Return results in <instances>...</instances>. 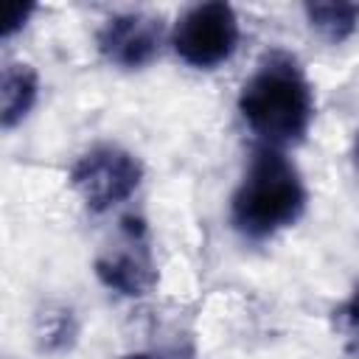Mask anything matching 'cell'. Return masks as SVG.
<instances>
[{
	"label": "cell",
	"instance_id": "cell-1",
	"mask_svg": "<svg viewBox=\"0 0 359 359\" xmlns=\"http://www.w3.org/2000/svg\"><path fill=\"white\" fill-rule=\"evenodd\" d=\"M238 112L264 146L300 143L314 118V90L300 62L286 50L266 53L238 93Z\"/></svg>",
	"mask_w": 359,
	"mask_h": 359
},
{
	"label": "cell",
	"instance_id": "cell-2",
	"mask_svg": "<svg viewBox=\"0 0 359 359\" xmlns=\"http://www.w3.org/2000/svg\"><path fill=\"white\" fill-rule=\"evenodd\" d=\"M306 210V185L297 165L280 151L255 149L230 199V224L250 241H264L294 224Z\"/></svg>",
	"mask_w": 359,
	"mask_h": 359
},
{
	"label": "cell",
	"instance_id": "cell-3",
	"mask_svg": "<svg viewBox=\"0 0 359 359\" xmlns=\"http://www.w3.org/2000/svg\"><path fill=\"white\" fill-rule=\"evenodd\" d=\"M143 180L140 160L112 143L93 146L70 168V185L93 213H104L129 199Z\"/></svg>",
	"mask_w": 359,
	"mask_h": 359
},
{
	"label": "cell",
	"instance_id": "cell-4",
	"mask_svg": "<svg viewBox=\"0 0 359 359\" xmlns=\"http://www.w3.org/2000/svg\"><path fill=\"white\" fill-rule=\"evenodd\" d=\"M238 17L227 3H199L180 14L171 31L174 53L199 70L227 62L238 48Z\"/></svg>",
	"mask_w": 359,
	"mask_h": 359
},
{
	"label": "cell",
	"instance_id": "cell-5",
	"mask_svg": "<svg viewBox=\"0 0 359 359\" xmlns=\"http://www.w3.org/2000/svg\"><path fill=\"white\" fill-rule=\"evenodd\" d=\"M95 275L107 289L123 297H143L154 289L157 269L143 219L137 216L121 219L112 244L95 258Z\"/></svg>",
	"mask_w": 359,
	"mask_h": 359
},
{
	"label": "cell",
	"instance_id": "cell-6",
	"mask_svg": "<svg viewBox=\"0 0 359 359\" xmlns=\"http://www.w3.org/2000/svg\"><path fill=\"white\" fill-rule=\"evenodd\" d=\"M101 56L123 70L146 67L163 45V22L146 11H123L104 20L95 34Z\"/></svg>",
	"mask_w": 359,
	"mask_h": 359
},
{
	"label": "cell",
	"instance_id": "cell-7",
	"mask_svg": "<svg viewBox=\"0 0 359 359\" xmlns=\"http://www.w3.org/2000/svg\"><path fill=\"white\" fill-rule=\"evenodd\" d=\"M39 95V76L31 65L22 62H8L3 67V81H0V121L3 129H14L20 121L28 118Z\"/></svg>",
	"mask_w": 359,
	"mask_h": 359
},
{
	"label": "cell",
	"instance_id": "cell-8",
	"mask_svg": "<svg viewBox=\"0 0 359 359\" xmlns=\"http://www.w3.org/2000/svg\"><path fill=\"white\" fill-rule=\"evenodd\" d=\"M309 25L328 42H345L359 28V3H306Z\"/></svg>",
	"mask_w": 359,
	"mask_h": 359
},
{
	"label": "cell",
	"instance_id": "cell-9",
	"mask_svg": "<svg viewBox=\"0 0 359 359\" xmlns=\"http://www.w3.org/2000/svg\"><path fill=\"white\" fill-rule=\"evenodd\" d=\"M339 323L353 334V337H359V286L351 292V297L339 306Z\"/></svg>",
	"mask_w": 359,
	"mask_h": 359
},
{
	"label": "cell",
	"instance_id": "cell-10",
	"mask_svg": "<svg viewBox=\"0 0 359 359\" xmlns=\"http://www.w3.org/2000/svg\"><path fill=\"white\" fill-rule=\"evenodd\" d=\"M123 359H157V356H151V353H129Z\"/></svg>",
	"mask_w": 359,
	"mask_h": 359
},
{
	"label": "cell",
	"instance_id": "cell-11",
	"mask_svg": "<svg viewBox=\"0 0 359 359\" xmlns=\"http://www.w3.org/2000/svg\"><path fill=\"white\" fill-rule=\"evenodd\" d=\"M356 160H359V140H356Z\"/></svg>",
	"mask_w": 359,
	"mask_h": 359
}]
</instances>
